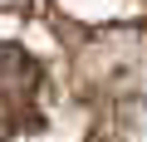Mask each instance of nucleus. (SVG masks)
<instances>
[{
    "label": "nucleus",
    "mask_w": 147,
    "mask_h": 142,
    "mask_svg": "<svg viewBox=\"0 0 147 142\" xmlns=\"http://www.w3.org/2000/svg\"><path fill=\"white\" fill-rule=\"evenodd\" d=\"M39 64L20 44H0V127H30L39 118Z\"/></svg>",
    "instance_id": "1"
}]
</instances>
